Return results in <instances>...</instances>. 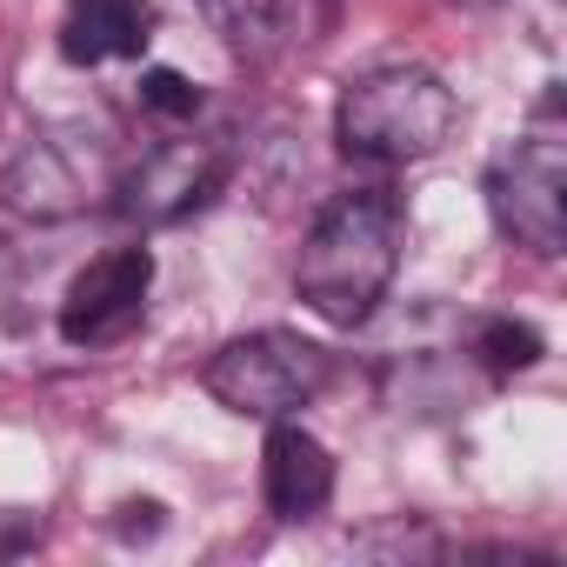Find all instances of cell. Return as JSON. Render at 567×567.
<instances>
[{"label":"cell","instance_id":"277c9868","mask_svg":"<svg viewBox=\"0 0 567 567\" xmlns=\"http://www.w3.org/2000/svg\"><path fill=\"white\" fill-rule=\"evenodd\" d=\"M487 214L534 260H554L567 247V134L554 127V101L487 167Z\"/></svg>","mask_w":567,"mask_h":567},{"label":"cell","instance_id":"7a4b0ae2","mask_svg":"<svg viewBox=\"0 0 567 567\" xmlns=\"http://www.w3.org/2000/svg\"><path fill=\"white\" fill-rule=\"evenodd\" d=\"M454 127H461L454 87L434 68H414V61L368 68L334 101V141H341L348 161H368V167L427 161L454 141Z\"/></svg>","mask_w":567,"mask_h":567},{"label":"cell","instance_id":"30bf717a","mask_svg":"<svg viewBox=\"0 0 567 567\" xmlns=\"http://www.w3.org/2000/svg\"><path fill=\"white\" fill-rule=\"evenodd\" d=\"M200 8L220 28V41L247 61H267L280 48V28H288V0H200Z\"/></svg>","mask_w":567,"mask_h":567},{"label":"cell","instance_id":"8992f818","mask_svg":"<svg viewBox=\"0 0 567 567\" xmlns=\"http://www.w3.org/2000/svg\"><path fill=\"white\" fill-rule=\"evenodd\" d=\"M154 295V254L147 247H107L94 254L61 295V341L68 348H114L147 321Z\"/></svg>","mask_w":567,"mask_h":567},{"label":"cell","instance_id":"4fadbf2b","mask_svg":"<svg viewBox=\"0 0 567 567\" xmlns=\"http://www.w3.org/2000/svg\"><path fill=\"white\" fill-rule=\"evenodd\" d=\"M354 547H361V554H374V547H394V554H441V534L421 527V520H388V527H368Z\"/></svg>","mask_w":567,"mask_h":567},{"label":"cell","instance_id":"6da1fadb","mask_svg":"<svg viewBox=\"0 0 567 567\" xmlns=\"http://www.w3.org/2000/svg\"><path fill=\"white\" fill-rule=\"evenodd\" d=\"M394 267H401V207L381 187H354L315 214L295 260V295L315 321L361 328L388 301Z\"/></svg>","mask_w":567,"mask_h":567},{"label":"cell","instance_id":"ba28073f","mask_svg":"<svg viewBox=\"0 0 567 567\" xmlns=\"http://www.w3.org/2000/svg\"><path fill=\"white\" fill-rule=\"evenodd\" d=\"M334 494V454L301 427V421H267L260 447V501L274 520H308Z\"/></svg>","mask_w":567,"mask_h":567},{"label":"cell","instance_id":"7c38bea8","mask_svg":"<svg viewBox=\"0 0 567 567\" xmlns=\"http://www.w3.org/2000/svg\"><path fill=\"white\" fill-rule=\"evenodd\" d=\"M134 94H141V107L161 114V121H194V114H200V81H187L181 68H147Z\"/></svg>","mask_w":567,"mask_h":567},{"label":"cell","instance_id":"8fae6325","mask_svg":"<svg viewBox=\"0 0 567 567\" xmlns=\"http://www.w3.org/2000/svg\"><path fill=\"white\" fill-rule=\"evenodd\" d=\"M474 361H481L494 381L527 374V368L540 361V328H534V321H514V315H487V321H474Z\"/></svg>","mask_w":567,"mask_h":567},{"label":"cell","instance_id":"5b68a950","mask_svg":"<svg viewBox=\"0 0 567 567\" xmlns=\"http://www.w3.org/2000/svg\"><path fill=\"white\" fill-rule=\"evenodd\" d=\"M234 174V147L214 141V134H174V141H154L141 161H127L114 174V194L121 207L141 220V227H167V220H187L194 207H207Z\"/></svg>","mask_w":567,"mask_h":567},{"label":"cell","instance_id":"9c48e42d","mask_svg":"<svg viewBox=\"0 0 567 567\" xmlns=\"http://www.w3.org/2000/svg\"><path fill=\"white\" fill-rule=\"evenodd\" d=\"M147 48V0H68L61 8V54L74 68L134 61Z\"/></svg>","mask_w":567,"mask_h":567},{"label":"cell","instance_id":"3957f363","mask_svg":"<svg viewBox=\"0 0 567 567\" xmlns=\"http://www.w3.org/2000/svg\"><path fill=\"white\" fill-rule=\"evenodd\" d=\"M328 374H334L328 348H315L308 334H288V328H260V334L214 348V361L200 368V388L227 414L267 427V421H295L328 388Z\"/></svg>","mask_w":567,"mask_h":567},{"label":"cell","instance_id":"52a82bcc","mask_svg":"<svg viewBox=\"0 0 567 567\" xmlns=\"http://www.w3.org/2000/svg\"><path fill=\"white\" fill-rule=\"evenodd\" d=\"M114 174L94 147L81 154L74 141H34L0 167V207H14L28 220H74L101 194H114Z\"/></svg>","mask_w":567,"mask_h":567}]
</instances>
